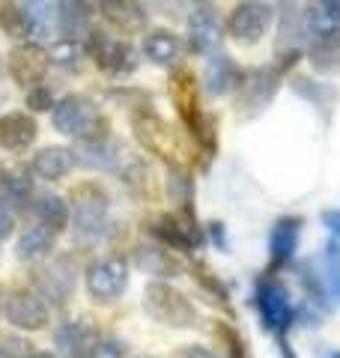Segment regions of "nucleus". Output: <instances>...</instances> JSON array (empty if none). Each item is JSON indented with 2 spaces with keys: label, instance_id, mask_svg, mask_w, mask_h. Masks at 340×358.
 Segmentation results:
<instances>
[{
  "label": "nucleus",
  "instance_id": "nucleus-2",
  "mask_svg": "<svg viewBox=\"0 0 340 358\" xmlns=\"http://www.w3.org/2000/svg\"><path fill=\"white\" fill-rule=\"evenodd\" d=\"M143 308L153 320L164 322V326H170V329H191L197 322L194 305H191L179 289L167 287V284H150L146 287Z\"/></svg>",
  "mask_w": 340,
  "mask_h": 358
},
{
  "label": "nucleus",
  "instance_id": "nucleus-27",
  "mask_svg": "<svg viewBox=\"0 0 340 358\" xmlns=\"http://www.w3.org/2000/svg\"><path fill=\"white\" fill-rule=\"evenodd\" d=\"M87 24V6H81V0H63L60 6V27L75 36V33H81V27Z\"/></svg>",
  "mask_w": 340,
  "mask_h": 358
},
{
  "label": "nucleus",
  "instance_id": "nucleus-39",
  "mask_svg": "<svg viewBox=\"0 0 340 358\" xmlns=\"http://www.w3.org/2000/svg\"><path fill=\"white\" fill-rule=\"evenodd\" d=\"M185 358H215L209 350H203V346H194V350H188Z\"/></svg>",
  "mask_w": 340,
  "mask_h": 358
},
{
  "label": "nucleus",
  "instance_id": "nucleus-3",
  "mask_svg": "<svg viewBox=\"0 0 340 358\" xmlns=\"http://www.w3.org/2000/svg\"><path fill=\"white\" fill-rule=\"evenodd\" d=\"M75 200V227L81 236L93 239L105 230V218H108V194L101 192L99 185L87 182V185H78L72 192Z\"/></svg>",
  "mask_w": 340,
  "mask_h": 358
},
{
  "label": "nucleus",
  "instance_id": "nucleus-36",
  "mask_svg": "<svg viewBox=\"0 0 340 358\" xmlns=\"http://www.w3.org/2000/svg\"><path fill=\"white\" fill-rule=\"evenodd\" d=\"M90 358H122V343H117V341H101V343L93 346Z\"/></svg>",
  "mask_w": 340,
  "mask_h": 358
},
{
  "label": "nucleus",
  "instance_id": "nucleus-29",
  "mask_svg": "<svg viewBox=\"0 0 340 358\" xmlns=\"http://www.w3.org/2000/svg\"><path fill=\"white\" fill-rule=\"evenodd\" d=\"M0 27H3L9 36H30V21L21 9H13V6H3L0 13Z\"/></svg>",
  "mask_w": 340,
  "mask_h": 358
},
{
  "label": "nucleus",
  "instance_id": "nucleus-11",
  "mask_svg": "<svg viewBox=\"0 0 340 358\" xmlns=\"http://www.w3.org/2000/svg\"><path fill=\"white\" fill-rule=\"evenodd\" d=\"M33 284L39 287V293H45L54 301H66L75 289V268L69 260H57L42 266L36 275H33Z\"/></svg>",
  "mask_w": 340,
  "mask_h": 358
},
{
  "label": "nucleus",
  "instance_id": "nucleus-12",
  "mask_svg": "<svg viewBox=\"0 0 340 358\" xmlns=\"http://www.w3.org/2000/svg\"><path fill=\"white\" fill-rule=\"evenodd\" d=\"M45 66H48V57L36 45H21L9 54V72L21 87H39L45 78Z\"/></svg>",
  "mask_w": 340,
  "mask_h": 358
},
{
  "label": "nucleus",
  "instance_id": "nucleus-21",
  "mask_svg": "<svg viewBox=\"0 0 340 358\" xmlns=\"http://www.w3.org/2000/svg\"><path fill=\"white\" fill-rule=\"evenodd\" d=\"M143 54H146V60H153L158 66H170L176 60V54H179V42H176L173 33L153 30L150 36L143 39Z\"/></svg>",
  "mask_w": 340,
  "mask_h": 358
},
{
  "label": "nucleus",
  "instance_id": "nucleus-38",
  "mask_svg": "<svg viewBox=\"0 0 340 358\" xmlns=\"http://www.w3.org/2000/svg\"><path fill=\"white\" fill-rule=\"evenodd\" d=\"M323 224L334 233V236H340V209H325L323 212Z\"/></svg>",
  "mask_w": 340,
  "mask_h": 358
},
{
  "label": "nucleus",
  "instance_id": "nucleus-35",
  "mask_svg": "<svg viewBox=\"0 0 340 358\" xmlns=\"http://www.w3.org/2000/svg\"><path fill=\"white\" fill-rule=\"evenodd\" d=\"M27 105L33 110H51L54 108V99H51V93L45 87H33L30 96H27Z\"/></svg>",
  "mask_w": 340,
  "mask_h": 358
},
{
  "label": "nucleus",
  "instance_id": "nucleus-43",
  "mask_svg": "<svg viewBox=\"0 0 340 358\" xmlns=\"http://www.w3.org/2000/svg\"><path fill=\"white\" fill-rule=\"evenodd\" d=\"M0 99H3V93H0Z\"/></svg>",
  "mask_w": 340,
  "mask_h": 358
},
{
  "label": "nucleus",
  "instance_id": "nucleus-32",
  "mask_svg": "<svg viewBox=\"0 0 340 358\" xmlns=\"http://www.w3.org/2000/svg\"><path fill=\"white\" fill-rule=\"evenodd\" d=\"M188 192H191L188 173L179 171V167H170V197L179 200V203H188Z\"/></svg>",
  "mask_w": 340,
  "mask_h": 358
},
{
  "label": "nucleus",
  "instance_id": "nucleus-41",
  "mask_svg": "<svg viewBox=\"0 0 340 358\" xmlns=\"http://www.w3.org/2000/svg\"><path fill=\"white\" fill-rule=\"evenodd\" d=\"M0 358H13V355H9V352H3V350H0Z\"/></svg>",
  "mask_w": 340,
  "mask_h": 358
},
{
  "label": "nucleus",
  "instance_id": "nucleus-13",
  "mask_svg": "<svg viewBox=\"0 0 340 358\" xmlns=\"http://www.w3.org/2000/svg\"><path fill=\"white\" fill-rule=\"evenodd\" d=\"M188 36H191V48L197 54H209L221 45V24L218 15L209 6H200L188 15Z\"/></svg>",
  "mask_w": 340,
  "mask_h": 358
},
{
  "label": "nucleus",
  "instance_id": "nucleus-33",
  "mask_svg": "<svg viewBox=\"0 0 340 358\" xmlns=\"http://www.w3.org/2000/svg\"><path fill=\"white\" fill-rule=\"evenodd\" d=\"M218 338L230 346V358H248L245 355V343H242V338L236 334L230 326H218Z\"/></svg>",
  "mask_w": 340,
  "mask_h": 358
},
{
  "label": "nucleus",
  "instance_id": "nucleus-9",
  "mask_svg": "<svg viewBox=\"0 0 340 358\" xmlns=\"http://www.w3.org/2000/svg\"><path fill=\"white\" fill-rule=\"evenodd\" d=\"M6 320L24 331L45 329L48 326V305L33 293H13L6 299Z\"/></svg>",
  "mask_w": 340,
  "mask_h": 358
},
{
  "label": "nucleus",
  "instance_id": "nucleus-34",
  "mask_svg": "<svg viewBox=\"0 0 340 358\" xmlns=\"http://www.w3.org/2000/svg\"><path fill=\"white\" fill-rule=\"evenodd\" d=\"M203 6V0H162V9L167 15H191Z\"/></svg>",
  "mask_w": 340,
  "mask_h": 358
},
{
  "label": "nucleus",
  "instance_id": "nucleus-19",
  "mask_svg": "<svg viewBox=\"0 0 340 358\" xmlns=\"http://www.w3.org/2000/svg\"><path fill=\"white\" fill-rule=\"evenodd\" d=\"M155 233H158V239H164L170 248H179V251H191V248L197 245L194 227H185V224L179 221V215H164V218H158Z\"/></svg>",
  "mask_w": 340,
  "mask_h": 358
},
{
  "label": "nucleus",
  "instance_id": "nucleus-5",
  "mask_svg": "<svg viewBox=\"0 0 340 358\" xmlns=\"http://www.w3.org/2000/svg\"><path fill=\"white\" fill-rule=\"evenodd\" d=\"M269 21H271V9L266 3H260V0H242L230 13V18H227V33L242 45H254L269 30Z\"/></svg>",
  "mask_w": 340,
  "mask_h": 358
},
{
  "label": "nucleus",
  "instance_id": "nucleus-17",
  "mask_svg": "<svg viewBox=\"0 0 340 358\" xmlns=\"http://www.w3.org/2000/svg\"><path fill=\"white\" fill-rule=\"evenodd\" d=\"M72 167H75V155L60 147H45L33 155V173L45 179V182H54V179L66 176Z\"/></svg>",
  "mask_w": 340,
  "mask_h": 358
},
{
  "label": "nucleus",
  "instance_id": "nucleus-30",
  "mask_svg": "<svg viewBox=\"0 0 340 358\" xmlns=\"http://www.w3.org/2000/svg\"><path fill=\"white\" fill-rule=\"evenodd\" d=\"M81 162L87 167H111L113 159L108 152V143H84L81 147Z\"/></svg>",
  "mask_w": 340,
  "mask_h": 358
},
{
  "label": "nucleus",
  "instance_id": "nucleus-28",
  "mask_svg": "<svg viewBox=\"0 0 340 358\" xmlns=\"http://www.w3.org/2000/svg\"><path fill=\"white\" fill-rule=\"evenodd\" d=\"M325 281L332 287L334 299H340V242L332 239L325 248Z\"/></svg>",
  "mask_w": 340,
  "mask_h": 358
},
{
  "label": "nucleus",
  "instance_id": "nucleus-7",
  "mask_svg": "<svg viewBox=\"0 0 340 358\" xmlns=\"http://www.w3.org/2000/svg\"><path fill=\"white\" fill-rule=\"evenodd\" d=\"M170 96H173V105L179 110L183 122L203 138V114L197 110V84H194V75L191 72H176L170 78Z\"/></svg>",
  "mask_w": 340,
  "mask_h": 358
},
{
  "label": "nucleus",
  "instance_id": "nucleus-8",
  "mask_svg": "<svg viewBox=\"0 0 340 358\" xmlns=\"http://www.w3.org/2000/svg\"><path fill=\"white\" fill-rule=\"evenodd\" d=\"M257 305L260 313H263L269 329H287L292 322V305L287 299V289H283L278 281H260L257 287Z\"/></svg>",
  "mask_w": 340,
  "mask_h": 358
},
{
  "label": "nucleus",
  "instance_id": "nucleus-15",
  "mask_svg": "<svg viewBox=\"0 0 340 358\" xmlns=\"http://www.w3.org/2000/svg\"><path fill=\"white\" fill-rule=\"evenodd\" d=\"M275 72L271 69H257L251 75V81L242 84V99H239V108L245 110V114H260L266 105L271 93H275Z\"/></svg>",
  "mask_w": 340,
  "mask_h": 358
},
{
  "label": "nucleus",
  "instance_id": "nucleus-22",
  "mask_svg": "<svg viewBox=\"0 0 340 358\" xmlns=\"http://www.w3.org/2000/svg\"><path fill=\"white\" fill-rule=\"evenodd\" d=\"M296 239H299V221L296 218H281L271 230V260L275 263H287L290 254L296 251Z\"/></svg>",
  "mask_w": 340,
  "mask_h": 358
},
{
  "label": "nucleus",
  "instance_id": "nucleus-14",
  "mask_svg": "<svg viewBox=\"0 0 340 358\" xmlns=\"http://www.w3.org/2000/svg\"><path fill=\"white\" fill-rule=\"evenodd\" d=\"M36 120L27 114H6L0 117V147L9 152L27 150L33 141H36Z\"/></svg>",
  "mask_w": 340,
  "mask_h": 358
},
{
  "label": "nucleus",
  "instance_id": "nucleus-16",
  "mask_svg": "<svg viewBox=\"0 0 340 358\" xmlns=\"http://www.w3.org/2000/svg\"><path fill=\"white\" fill-rule=\"evenodd\" d=\"M60 0H24V15L30 21V33L39 39L51 36L60 27Z\"/></svg>",
  "mask_w": 340,
  "mask_h": 358
},
{
  "label": "nucleus",
  "instance_id": "nucleus-24",
  "mask_svg": "<svg viewBox=\"0 0 340 358\" xmlns=\"http://www.w3.org/2000/svg\"><path fill=\"white\" fill-rule=\"evenodd\" d=\"M90 341H96V331L90 326H84V322H66V326L57 331V343H60L63 352H69V355L81 352Z\"/></svg>",
  "mask_w": 340,
  "mask_h": 358
},
{
  "label": "nucleus",
  "instance_id": "nucleus-25",
  "mask_svg": "<svg viewBox=\"0 0 340 358\" xmlns=\"http://www.w3.org/2000/svg\"><path fill=\"white\" fill-rule=\"evenodd\" d=\"M48 60L63 66V69H78V63L84 60V48L78 39H60L48 48Z\"/></svg>",
  "mask_w": 340,
  "mask_h": 358
},
{
  "label": "nucleus",
  "instance_id": "nucleus-20",
  "mask_svg": "<svg viewBox=\"0 0 340 358\" xmlns=\"http://www.w3.org/2000/svg\"><path fill=\"white\" fill-rule=\"evenodd\" d=\"M51 245H54V230L45 227V224H33V227L21 233L15 254L21 260H36V257H45L51 251Z\"/></svg>",
  "mask_w": 340,
  "mask_h": 358
},
{
  "label": "nucleus",
  "instance_id": "nucleus-42",
  "mask_svg": "<svg viewBox=\"0 0 340 358\" xmlns=\"http://www.w3.org/2000/svg\"><path fill=\"white\" fill-rule=\"evenodd\" d=\"M328 358H340V352H332V355H328Z\"/></svg>",
  "mask_w": 340,
  "mask_h": 358
},
{
  "label": "nucleus",
  "instance_id": "nucleus-10",
  "mask_svg": "<svg viewBox=\"0 0 340 358\" xmlns=\"http://www.w3.org/2000/svg\"><path fill=\"white\" fill-rule=\"evenodd\" d=\"M87 51L93 54V60L101 69H113V72L134 69V48H129L126 42L108 39L105 33H93L87 42Z\"/></svg>",
  "mask_w": 340,
  "mask_h": 358
},
{
  "label": "nucleus",
  "instance_id": "nucleus-40",
  "mask_svg": "<svg viewBox=\"0 0 340 358\" xmlns=\"http://www.w3.org/2000/svg\"><path fill=\"white\" fill-rule=\"evenodd\" d=\"M30 358H54L51 352H36V355H30Z\"/></svg>",
  "mask_w": 340,
  "mask_h": 358
},
{
  "label": "nucleus",
  "instance_id": "nucleus-1",
  "mask_svg": "<svg viewBox=\"0 0 340 358\" xmlns=\"http://www.w3.org/2000/svg\"><path fill=\"white\" fill-rule=\"evenodd\" d=\"M51 122H54L57 131L69 134V138L84 134L87 143H105L108 141V122L101 120L81 96H66L60 105H54Z\"/></svg>",
  "mask_w": 340,
  "mask_h": 358
},
{
  "label": "nucleus",
  "instance_id": "nucleus-26",
  "mask_svg": "<svg viewBox=\"0 0 340 358\" xmlns=\"http://www.w3.org/2000/svg\"><path fill=\"white\" fill-rule=\"evenodd\" d=\"M36 209H39L42 224L51 230H63L66 221H69V206H66V200H60V197H42Z\"/></svg>",
  "mask_w": 340,
  "mask_h": 358
},
{
  "label": "nucleus",
  "instance_id": "nucleus-4",
  "mask_svg": "<svg viewBox=\"0 0 340 358\" xmlns=\"http://www.w3.org/2000/svg\"><path fill=\"white\" fill-rule=\"evenodd\" d=\"M129 281V263L122 257H105L87 268V289L99 301L117 299Z\"/></svg>",
  "mask_w": 340,
  "mask_h": 358
},
{
  "label": "nucleus",
  "instance_id": "nucleus-37",
  "mask_svg": "<svg viewBox=\"0 0 340 358\" xmlns=\"http://www.w3.org/2000/svg\"><path fill=\"white\" fill-rule=\"evenodd\" d=\"M13 224H15V215L9 212V206H6V203H0V239H3L6 233L13 230Z\"/></svg>",
  "mask_w": 340,
  "mask_h": 358
},
{
  "label": "nucleus",
  "instance_id": "nucleus-31",
  "mask_svg": "<svg viewBox=\"0 0 340 358\" xmlns=\"http://www.w3.org/2000/svg\"><path fill=\"white\" fill-rule=\"evenodd\" d=\"M0 188H3V194L13 200V203H21V200L30 194V185L18 173H3V179H0Z\"/></svg>",
  "mask_w": 340,
  "mask_h": 358
},
{
  "label": "nucleus",
  "instance_id": "nucleus-23",
  "mask_svg": "<svg viewBox=\"0 0 340 358\" xmlns=\"http://www.w3.org/2000/svg\"><path fill=\"white\" fill-rule=\"evenodd\" d=\"M105 18H111L122 30L143 27V9L134 0H105Z\"/></svg>",
  "mask_w": 340,
  "mask_h": 358
},
{
  "label": "nucleus",
  "instance_id": "nucleus-18",
  "mask_svg": "<svg viewBox=\"0 0 340 358\" xmlns=\"http://www.w3.org/2000/svg\"><path fill=\"white\" fill-rule=\"evenodd\" d=\"M236 84H242V72L227 60V57H212L206 63V90L212 96H224L230 93Z\"/></svg>",
  "mask_w": 340,
  "mask_h": 358
},
{
  "label": "nucleus",
  "instance_id": "nucleus-6",
  "mask_svg": "<svg viewBox=\"0 0 340 358\" xmlns=\"http://www.w3.org/2000/svg\"><path fill=\"white\" fill-rule=\"evenodd\" d=\"M134 134H138V141L146 150L162 155V159L176 155V134L170 131L155 114H150V110H138V114H134Z\"/></svg>",
  "mask_w": 340,
  "mask_h": 358
}]
</instances>
